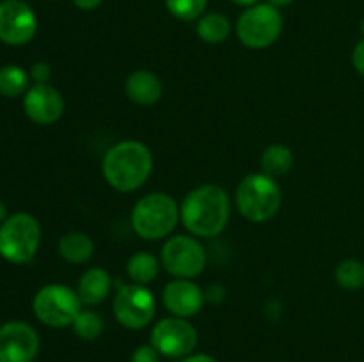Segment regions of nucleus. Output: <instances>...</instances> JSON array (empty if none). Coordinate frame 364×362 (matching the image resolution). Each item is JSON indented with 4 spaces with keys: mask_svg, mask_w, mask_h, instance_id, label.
<instances>
[{
    "mask_svg": "<svg viewBox=\"0 0 364 362\" xmlns=\"http://www.w3.org/2000/svg\"><path fill=\"white\" fill-rule=\"evenodd\" d=\"M231 215V201L219 185H201L183 197L180 220L196 238L219 236L226 229Z\"/></svg>",
    "mask_w": 364,
    "mask_h": 362,
    "instance_id": "obj_1",
    "label": "nucleus"
},
{
    "mask_svg": "<svg viewBox=\"0 0 364 362\" xmlns=\"http://www.w3.org/2000/svg\"><path fill=\"white\" fill-rule=\"evenodd\" d=\"M102 170L114 190L135 192L151 176L153 153L139 141L117 142L103 156Z\"/></svg>",
    "mask_w": 364,
    "mask_h": 362,
    "instance_id": "obj_2",
    "label": "nucleus"
},
{
    "mask_svg": "<svg viewBox=\"0 0 364 362\" xmlns=\"http://www.w3.org/2000/svg\"><path fill=\"white\" fill-rule=\"evenodd\" d=\"M130 222L135 234L142 240H164L180 222V206L169 194L153 192L135 202Z\"/></svg>",
    "mask_w": 364,
    "mask_h": 362,
    "instance_id": "obj_3",
    "label": "nucleus"
},
{
    "mask_svg": "<svg viewBox=\"0 0 364 362\" xmlns=\"http://www.w3.org/2000/svg\"><path fill=\"white\" fill-rule=\"evenodd\" d=\"M235 202L245 220L263 224L277 215L283 202V192L276 177L265 172H252L237 187Z\"/></svg>",
    "mask_w": 364,
    "mask_h": 362,
    "instance_id": "obj_4",
    "label": "nucleus"
},
{
    "mask_svg": "<svg viewBox=\"0 0 364 362\" xmlns=\"http://www.w3.org/2000/svg\"><path fill=\"white\" fill-rule=\"evenodd\" d=\"M41 243V226L28 213H14L0 224V256L13 265L32 261Z\"/></svg>",
    "mask_w": 364,
    "mask_h": 362,
    "instance_id": "obj_5",
    "label": "nucleus"
},
{
    "mask_svg": "<svg viewBox=\"0 0 364 362\" xmlns=\"http://www.w3.org/2000/svg\"><path fill=\"white\" fill-rule=\"evenodd\" d=\"M82 300L75 290L64 284H48L34 295L32 311L46 327L66 329L73 325L75 318L82 311Z\"/></svg>",
    "mask_w": 364,
    "mask_h": 362,
    "instance_id": "obj_6",
    "label": "nucleus"
},
{
    "mask_svg": "<svg viewBox=\"0 0 364 362\" xmlns=\"http://www.w3.org/2000/svg\"><path fill=\"white\" fill-rule=\"evenodd\" d=\"M283 16L272 4H256L247 7L237 21V35L247 48L263 50L279 39Z\"/></svg>",
    "mask_w": 364,
    "mask_h": 362,
    "instance_id": "obj_7",
    "label": "nucleus"
},
{
    "mask_svg": "<svg viewBox=\"0 0 364 362\" xmlns=\"http://www.w3.org/2000/svg\"><path fill=\"white\" fill-rule=\"evenodd\" d=\"M206 251L201 241L187 234H176L164 243L160 263L176 279H194L206 268Z\"/></svg>",
    "mask_w": 364,
    "mask_h": 362,
    "instance_id": "obj_8",
    "label": "nucleus"
},
{
    "mask_svg": "<svg viewBox=\"0 0 364 362\" xmlns=\"http://www.w3.org/2000/svg\"><path fill=\"white\" fill-rule=\"evenodd\" d=\"M156 300L141 284H123L114 297V316L124 329H146L155 319Z\"/></svg>",
    "mask_w": 364,
    "mask_h": 362,
    "instance_id": "obj_9",
    "label": "nucleus"
},
{
    "mask_svg": "<svg viewBox=\"0 0 364 362\" xmlns=\"http://www.w3.org/2000/svg\"><path fill=\"white\" fill-rule=\"evenodd\" d=\"M149 344L162 357L185 358L198 346V330L187 318L171 316L155 323Z\"/></svg>",
    "mask_w": 364,
    "mask_h": 362,
    "instance_id": "obj_10",
    "label": "nucleus"
},
{
    "mask_svg": "<svg viewBox=\"0 0 364 362\" xmlns=\"http://www.w3.org/2000/svg\"><path fill=\"white\" fill-rule=\"evenodd\" d=\"M38 32L36 13L21 0L0 2V41L9 46H23Z\"/></svg>",
    "mask_w": 364,
    "mask_h": 362,
    "instance_id": "obj_11",
    "label": "nucleus"
},
{
    "mask_svg": "<svg viewBox=\"0 0 364 362\" xmlns=\"http://www.w3.org/2000/svg\"><path fill=\"white\" fill-rule=\"evenodd\" d=\"M39 344L38 332L27 322L13 319L0 327V362H34Z\"/></svg>",
    "mask_w": 364,
    "mask_h": 362,
    "instance_id": "obj_12",
    "label": "nucleus"
},
{
    "mask_svg": "<svg viewBox=\"0 0 364 362\" xmlns=\"http://www.w3.org/2000/svg\"><path fill=\"white\" fill-rule=\"evenodd\" d=\"M63 94L50 84H34L23 96V110L28 119L41 126L57 123L64 114Z\"/></svg>",
    "mask_w": 364,
    "mask_h": 362,
    "instance_id": "obj_13",
    "label": "nucleus"
},
{
    "mask_svg": "<svg viewBox=\"0 0 364 362\" xmlns=\"http://www.w3.org/2000/svg\"><path fill=\"white\" fill-rule=\"evenodd\" d=\"M164 305L178 318H192L199 314L205 305V291L191 279H174L164 287Z\"/></svg>",
    "mask_w": 364,
    "mask_h": 362,
    "instance_id": "obj_14",
    "label": "nucleus"
},
{
    "mask_svg": "<svg viewBox=\"0 0 364 362\" xmlns=\"http://www.w3.org/2000/svg\"><path fill=\"white\" fill-rule=\"evenodd\" d=\"M124 92L128 99L134 102L135 105L149 106L160 102L164 94V87L160 78L149 70H137L132 71L124 80Z\"/></svg>",
    "mask_w": 364,
    "mask_h": 362,
    "instance_id": "obj_15",
    "label": "nucleus"
},
{
    "mask_svg": "<svg viewBox=\"0 0 364 362\" xmlns=\"http://www.w3.org/2000/svg\"><path fill=\"white\" fill-rule=\"evenodd\" d=\"M112 277L105 268H89L82 273L78 280L77 293L80 297L82 304L85 305H98L103 300H107L112 291Z\"/></svg>",
    "mask_w": 364,
    "mask_h": 362,
    "instance_id": "obj_16",
    "label": "nucleus"
},
{
    "mask_svg": "<svg viewBox=\"0 0 364 362\" xmlns=\"http://www.w3.org/2000/svg\"><path fill=\"white\" fill-rule=\"evenodd\" d=\"M59 254L71 265H84L95 254V241L82 231H71L59 240Z\"/></svg>",
    "mask_w": 364,
    "mask_h": 362,
    "instance_id": "obj_17",
    "label": "nucleus"
},
{
    "mask_svg": "<svg viewBox=\"0 0 364 362\" xmlns=\"http://www.w3.org/2000/svg\"><path fill=\"white\" fill-rule=\"evenodd\" d=\"M294 153L284 144H270L263 151L262 160V172L269 174L272 177H281L288 174L294 167Z\"/></svg>",
    "mask_w": 364,
    "mask_h": 362,
    "instance_id": "obj_18",
    "label": "nucleus"
},
{
    "mask_svg": "<svg viewBox=\"0 0 364 362\" xmlns=\"http://www.w3.org/2000/svg\"><path fill=\"white\" fill-rule=\"evenodd\" d=\"M162 263L151 254V252H135L134 256H130L127 263V273L130 277L132 283L141 284V286H146V284L153 283L155 277L159 275V270Z\"/></svg>",
    "mask_w": 364,
    "mask_h": 362,
    "instance_id": "obj_19",
    "label": "nucleus"
},
{
    "mask_svg": "<svg viewBox=\"0 0 364 362\" xmlns=\"http://www.w3.org/2000/svg\"><path fill=\"white\" fill-rule=\"evenodd\" d=\"M231 34V23L224 14L206 13L198 21V35L208 45L224 43Z\"/></svg>",
    "mask_w": 364,
    "mask_h": 362,
    "instance_id": "obj_20",
    "label": "nucleus"
},
{
    "mask_svg": "<svg viewBox=\"0 0 364 362\" xmlns=\"http://www.w3.org/2000/svg\"><path fill=\"white\" fill-rule=\"evenodd\" d=\"M28 73L16 64L0 67V94L6 98H18L28 91Z\"/></svg>",
    "mask_w": 364,
    "mask_h": 362,
    "instance_id": "obj_21",
    "label": "nucleus"
},
{
    "mask_svg": "<svg viewBox=\"0 0 364 362\" xmlns=\"http://www.w3.org/2000/svg\"><path fill=\"white\" fill-rule=\"evenodd\" d=\"M334 279L343 290H361L364 286V263L359 259H345L334 270Z\"/></svg>",
    "mask_w": 364,
    "mask_h": 362,
    "instance_id": "obj_22",
    "label": "nucleus"
},
{
    "mask_svg": "<svg viewBox=\"0 0 364 362\" xmlns=\"http://www.w3.org/2000/svg\"><path fill=\"white\" fill-rule=\"evenodd\" d=\"M73 332L82 341H95L103 332V318L95 311L82 309L73 322Z\"/></svg>",
    "mask_w": 364,
    "mask_h": 362,
    "instance_id": "obj_23",
    "label": "nucleus"
},
{
    "mask_svg": "<svg viewBox=\"0 0 364 362\" xmlns=\"http://www.w3.org/2000/svg\"><path fill=\"white\" fill-rule=\"evenodd\" d=\"M208 0H166V7L174 18L181 21L198 20L205 14Z\"/></svg>",
    "mask_w": 364,
    "mask_h": 362,
    "instance_id": "obj_24",
    "label": "nucleus"
},
{
    "mask_svg": "<svg viewBox=\"0 0 364 362\" xmlns=\"http://www.w3.org/2000/svg\"><path fill=\"white\" fill-rule=\"evenodd\" d=\"M162 355L155 350V346L151 344H141V346L135 348L132 351L130 362H160Z\"/></svg>",
    "mask_w": 364,
    "mask_h": 362,
    "instance_id": "obj_25",
    "label": "nucleus"
},
{
    "mask_svg": "<svg viewBox=\"0 0 364 362\" xmlns=\"http://www.w3.org/2000/svg\"><path fill=\"white\" fill-rule=\"evenodd\" d=\"M28 77L36 82V84H48L52 78V67L48 62H36L32 64Z\"/></svg>",
    "mask_w": 364,
    "mask_h": 362,
    "instance_id": "obj_26",
    "label": "nucleus"
},
{
    "mask_svg": "<svg viewBox=\"0 0 364 362\" xmlns=\"http://www.w3.org/2000/svg\"><path fill=\"white\" fill-rule=\"evenodd\" d=\"M352 64H354L355 71L364 77V38L355 45L354 52H352Z\"/></svg>",
    "mask_w": 364,
    "mask_h": 362,
    "instance_id": "obj_27",
    "label": "nucleus"
},
{
    "mask_svg": "<svg viewBox=\"0 0 364 362\" xmlns=\"http://www.w3.org/2000/svg\"><path fill=\"white\" fill-rule=\"evenodd\" d=\"M75 4V7L82 11H92V9H98L102 6L103 0H71Z\"/></svg>",
    "mask_w": 364,
    "mask_h": 362,
    "instance_id": "obj_28",
    "label": "nucleus"
},
{
    "mask_svg": "<svg viewBox=\"0 0 364 362\" xmlns=\"http://www.w3.org/2000/svg\"><path fill=\"white\" fill-rule=\"evenodd\" d=\"M181 362H219V361L208 353H191L188 357H185Z\"/></svg>",
    "mask_w": 364,
    "mask_h": 362,
    "instance_id": "obj_29",
    "label": "nucleus"
},
{
    "mask_svg": "<svg viewBox=\"0 0 364 362\" xmlns=\"http://www.w3.org/2000/svg\"><path fill=\"white\" fill-rule=\"evenodd\" d=\"M231 2L237 4V6H242V7H251V6H256L259 0H231Z\"/></svg>",
    "mask_w": 364,
    "mask_h": 362,
    "instance_id": "obj_30",
    "label": "nucleus"
},
{
    "mask_svg": "<svg viewBox=\"0 0 364 362\" xmlns=\"http://www.w3.org/2000/svg\"><path fill=\"white\" fill-rule=\"evenodd\" d=\"M6 219H7V206H6V202L0 199V224H2Z\"/></svg>",
    "mask_w": 364,
    "mask_h": 362,
    "instance_id": "obj_31",
    "label": "nucleus"
},
{
    "mask_svg": "<svg viewBox=\"0 0 364 362\" xmlns=\"http://www.w3.org/2000/svg\"><path fill=\"white\" fill-rule=\"evenodd\" d=\"M291 2H294V0H269V4H272V6H276V7L290 6Z\"/></svg>",
    "mask_w": 364,
    "mask_h": 362,
    "instance_id": "obj_32",
    "label": "nucleus"
},
{
    "mask_svg": "<svg viewBox=\"0 0 364 362\" xmlns=\"http://www.w3.org/2000/svg\"><path fill=\"white\" fill-rule=\"evenodd\" d=\"M361 34H363V38H364V20L361 21Z\"/></svg>",
    "mask_w": 364,
    "mask_h": 362,
    "instance_id": "obj_33",
    "label": "nucleus"
}]
</instances>
